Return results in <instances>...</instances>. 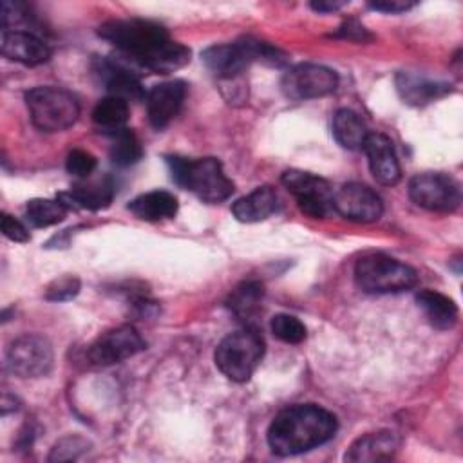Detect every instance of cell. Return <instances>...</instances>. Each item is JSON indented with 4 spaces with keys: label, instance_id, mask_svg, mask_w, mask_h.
Wrapping results in <instances>:
<instances>
[{
    "label": "cell",
    "instance_id": "obj_18",
    "mask_svg": "<svg viewBox=\"0 0 463 463\" xmlns=\"http://www.w3.org/2000/svg\"><path fill=\"white\" fill-rule=\"evenodd\" d=\"M2 54L24 65H40L49 60V45L31 31H2Z\"/></svg>",
    "mask_w": 463,
    "mask_h": 463
},
{
    "label": "cell",
    "instance_id": "obj_23",
    "mask_svg": "<svg viewBox=\"0 0 463 463\" xmlns=\"http://www.w3.org/2000/svg\"><path fill=\"white\" fill-rule=\"evenodd\" d=\"M416 302L430 326L436 329H450L458 322V306L452 298L432 289H421L416 293Z\"/></svg>",
    "mask_w": 463,
    "mask_h": 463
},
{
    "label": "cell",
    "instance_id": "obj_1",
    "mask_svg": "<svg viewBox=\"0 0 463 463\" xmlns=\"http://www.w3.org/2000/svg\"><path fill=\"white\" fill-rule=\"evenodd\" d=\"M98 34L118 49L116 61L136 74H168L190 61V49L174 42L166 29L152 20H109L98 27Z\"/></svg>",
    "mask_w": 463,
    "mask_h": 463
},
{
    "label": "cell",
    "instance_id": "obj_3",
    "mask_svg": "<svg viewBox=\"0 0 463 463\" xmlns=\"http://www.w3.org/2000/svg\"><path fill=\"white\" fill-rule=\"evenodd\" d=\"M204 65L219 80H237L251 61H262L271 67H282L288 61V56L260 40L251 36L241 38L233 43H219L203 51Z\"/></svg>",
    "mask_w": 463,
    "mask_h": 463
},
{
    "label": "cell",
    "instance_id": "obj_33",
    "mask_svg": "<svg viewBox=\"0 0 463 463\" xmlns=\"http://www.w3.org/2000/svg\"><path fill=\"white\" fill-rule=\"evenodd\" d=\"M0 226H2V233L14 241V242H27L31 239L27 228L14 217H11L9 213H2V221H0Z\"/></svg>",
    "mask_w": 463,
    "mask_h": 463
},
{
    "label": "cell",
    "instance_id": "obj_19",
    "mask_svg": "<svg viewBox=\"0 0 463 463\" xmlns=\"http://www.w3.org/2000/svg\"><path fill=\"white\" fill-rule=\"evenodd\" d=\"M400 449V436L392 430L367 432L356 438L347 449L345 461H387Z\"/></svg>",
    "mask_w": 463,
    "mask_h": 463
},
{
    "label": "cell",
    "instance_id": "obj_15",
    "mask_svg": "<svg viewBox=\"0 0 463 463\" xmlns=\"http://www.w3.org/2000/svg\"><path fill=\"white\" fill-rule=\"evenodd\" d=\"M116 194V184L112 177L103 175L99 179H81L80 183L72 184L69 192L58 194V201L67 208H83V210H103L107 208Z\"/></svg>",
    "mask_w": 463,
    "mask_h": 463
},
{
    "label": "cell",
    "instance_id": "obj_11",
    "mask_svg": "<svg viewBox=\"0 0 463 463\" xmlns=\"http://www.w3.org/2000/svg\"><path fill=\"white\" fill-rule=\"evenodd\" d=\"M338 87V74L317 63H300L284 72L280 89L289 99H313L335 92Z\"/></svg>",
    "mask_w": 463,
    "mask_h": 463
},
{
    "label": "cell",
    "instance_id": "obj_29",
    "mask_svg": "<svg viewBox=\"0 0 463 463\" xmlns=\"http://www.w3.org/2000/svg\"><path fill=\"white\" fill-rule=\"evenodd\" d=\"M271 333L284 344H300L306 338V326L291 315L279 313L271 318Z\"/></svg>",
    "mask_w": 463,
    "mask_h": 463
},
{
    "label": "cell",
    "instance_id": "obj_24",
    "mask_svg": "<svg viewBox=\"0 0 463 463\" xmlns=\"http://www.w3.org/2000/svg\"><path fill=\"white\" fill-rule=\"evenodd\" d=\"M333 136L347 150H362L369 130L364 119L351 109H338L333 116Z\"/></svg>",
    "mask_w": 463,
    "mask_h": 463
},
{
    "label": "cell",
    "instance_id": "obj_4",
    "mask_svg": "<svg viewBox=\"0 0 463 463\" xmlns=\"http://www.w3.org/2000/svg\"><path fill=\"white\" fill-rule=\"evenodd\" d=\"M166 163L172 179L204 203L226 201L235 190L233 181L224 174V168L217 157L188 159L170 156L166 157Z\"/></svg>",
    "mask_w": 463,
    "mask_h": 463
},
{
    "label": "cell",
    "instance_id": "obj_28",
    "mask_svg": "<svg viewBox=\"0 0 463 463\" xmlns=\"http://www.w3.org/2000/svg\"><path fill=\"white\" fill-rule=\"evenodd\" d=\"M67 208L58 199H31L25 206V219L33 228H47L65 219Z\"/></svg>",
    "mask_w": 463,
    "mask_h": 463
},
{
    "label": "cell",
    "instance_id": "obj_10",
    "mask_svg": "<svg viewBox=\"0 0 463 463\" xmlns=\"http://www.w3.org/2000/svg\"><path fill=\"white\" fill-rule=\"evenodd\" d=\"M280 181L288 192L293 194L300 212L306 215L324 219L333 212V190L326 179L291 168L282 174Z\"/></svg>",
    "mask_w": 463,
    "mask_h": 463
},
{
    "label": "cell",
    "instance_id": "obj_16",
    "mask_svg": "<svg viewBox=\"0 0 463 463\" xmlns=\"http://www.w3.org/2000/svg\"><path fill=\"white\" fill-rule=\"evenodd\" d=\"M367 156L373 177L385 186L396 184L402 177L400 163L392 146V141L380 132H369L362 148Z\"/></svg>",
    "mask_w": 463,
    "mask_h": 463
},
{
    "label": "cell",
    "instance_id": "obj_5",
    "mask_svg": "<svg viewBox=\"0 0 463 463\" xmlns=\"http://www.w3.org/2000/svg\"><path fill=\"white\" fill-rule=\"evenodd\" d=\"M264 356V340L260 333L246 326L226 335L215 349V365L232 382H246L255 373Z\"/></svg>",
    "mask_w": 463,
    "mask_h": 463
},
{
    "label": "cell",
    "instance_id": "obj_25",
    "mask_svg": "<svg viewBox=\"0 0 463 463\" xmlns=\"http://www.w3.org/2000/svg\"><path fill=\"white\" fill-rule=\"evenodd\" d=\"M262 297H264V286L260 282L244 280L235 289H232L226 300V306L241 322H248L259 313Z\"/></svg>",
    "mask_w": 463,
    "mask_h": 463
},
{
    "label": "cell",
    "instance_id": "obj_8",
    "mask_svg": "<svg viewBox=\"0 0 463 463\" xmlns=\"http://www.w3.org/2000/svg\"><path fill=\"white\" fill-rule=\"evenodd\" d=\"M409 197L420 208L430 212H454L461 203L459 183L441 172H423L411 179Z\"/></svg>",
    "mask_w": 463,
    "mask_h": 463
},
{
    "label": "cell",
    "instance_id": "obj_9",
    "mask_svg": "<svg viewBox=\"0 0 463 463\" xmlns=\"http://www.w3.org/2000/svg\"><path fill=\"white\" fill-rule=\"evenodd\" d=\"M54 354L47 338L40 335H22L5 351L7 369L20 378H40L52 369Z\"/></svg>",
    "mask_w": 463,
    "mask_h": 463
},
{
    "label": "cell",
    "instance_id": "obj_22",
    "mask_svg": "<svg viewBox=\"0 0 463 463\" xmlns=\"http://www.w3.org/2000/svg\"><path fill=\"white\" fill-rule=\"evenodd\" d=\"M177 199L166 190H152L128 203V210L141 221H163L177 213Z\"/></svg>",
    "mask_w": 463,
    "mask_h": 463
},
{
    "label": "cell",
    "instance_id": "obj_14",
    "mask_svg": "<svg viewBox=\"0 0 463 463\" xmlns=\"http://www.w3.org/2000/svg\"><path fill=\"white\" fill-rule=\"evenodd\" d=\"M186 96V83L181 80L163 81L146 92V114L154 128H165L179 112Z\"/></svg>",
    "mask_w": 463,
    "mask_h": 463
},
{
    "label": "cell",
    "instance_id": "obj_20",
    "mask_svg": "<svg viewBox=\"0 0 463 463\" xmlns=\"http://www.w3.org/2000/svg\"><path fill=\"white\" fill-rule=\"evenodd\" d=\"M396 90L405 103L421 107L449 94L450 85L445 81L427 80L425 76L403 71L396 74Z\"/></svg>",
    "mask_w": 463,
    "mask_h": 463
},
{
    "label": "cell",
    "instance_id": "obj_17",
    "mask_svg": "<svg viewBox=\"0 0 463 463\" xmlns=\"http://www.w3.org/2000/svg\"><path fill=\"white\" fill-rule=\"evenodd\" d=\"M99 80L105 83L109 96H116L128 101H141L146 98V92L137 78V74L116 60H98L94 67Z\"/></svg>",
    "mask_w": 463,
    "mask_h": 463
},
{
    "label": "cell",
    "instance_id": "obj_31",
    "mask_svg": "<svg viewBox=\"0 0 463 463\" xmlns=\"http://www.w3.org/2000/svg\"><path fill=\"white\" fill-rule=\"evenodd\" d=\"M80 279L74 275H61L45 288V298L51 302H65L80 293Z\"/></svg>",
    "mask_w": 463,
    "mask_h": 463
},
{
    "label": "cell",
    "instance_id": "obj_26",
    "mask_svg": "<svg viewBox=\"0 0 463 463\" xmlns=\"http://www.w3.org/2000/svg\"><path fill=\"white\" fill-rule=\"evenodd\" d=\"M127 119H128V103L116 96H105L96 103L92 110L94 125L99 130L109 134H114L125 128Z\"/></svg>",
    "mask_w": 463,
    "mask_h": 463
},
{
    "label": "cell",
    "instance_id": "obj_35",
    "mask_svg": "<svg viewBox=\"0 0 463 463\" xmlns=\"http://www.w3.org/2000/svg\"><path fill=\"white\" fill-rule=\"evenodd\" d=\"M414 2H405V0H376V2H369V7L374 11H382V13H403L411 7H414Z\"/></svg>",
    "mask_w": 463,
    "mask_h": 463
},
{
    "label": "cell",
    "instance_id": "obj_12",
    "mask_svg": "<svg viewBox=\"0 0 463 463\" xmlns=\"http://www.w3.org/2000/svg\"><path fill=\"white\" fill-rule=\"evenodd\" d=\"M145 347L146 344L137 329L130 324H125L99 335L90 344L87 356L92 365L109 367L141 353Z\"/></svg>",
    "mask_w": 463,
    "mask_h": 463
},
{
    "label": "cell",
    "instance_id": "obj_30",
    "mask_svg": "<svg viewBox=\"0 0 463 463\" xmlns=\"http://www.w3.org/2000/svg\"><path fill=\"white\" fill-rule=\"evenodd\" d=\"M89 447V441L81 436H65L54 443L49 454V461H69L76 459L81 452H85Z\"/></svg>",
    "mask_w": 463,
    "mask_h": 463
},
{
    "label": "cell",
    "instance_id": "obj_13",
    "mask_svg": "<svg viewBox=\"0 0 463 463\" xmlns=\"http://www.w3.org/2000/svg\"><path fill=\"white\" fill-rule=\"evenodd\" d=\"M333 212L354 222H374L383 213V203L367 184L345 183L333 192Z\"/></svg>",
    "mask_w": 463,
    "mask_h": 463
},
{
    "label": "cell",
    "instance_id": "obj_6",
    "mask_svg": "<svg viewBox=\"0 0 463 463\" xmlns=\"http://www.w3.org/2000/svg\"><path fill=\"white\" fill-rule=\"evenodd\" d=\"M354 280L365 293H400L418 284V273L398 259L369 253L356 262Z\"/></svg>",
    "mask_w": 463,
    "mask_h": 463
},
{
    "label": "cell",
    "instance_id": "obj_34",
    "mask_svg": "<svg viewBox=\"0 0 463 463\" xmlns=\"http://www.w3.org/2000/svg\"><path fill=\"white\" fill-rule=\"evenodd\" d=\"M335 36H340V38H347V40H356V42H365V40H371L373 36L367 33V29L364 25H360L356 20H347L344 22L338 31L335 33Z\"/></svg>",
    "mask_w": 463,
    "mask_h": 463
},
{
    "label": "cell",
    "instance_id": "obj_32",
    "mask_svg": "<svg viewBox=\"0 0 463 463\" xmlns=\"http://www.w3.org/2000/svg\"><path fill=\"white\" fill-rule=\"evenodd\" d=\"M65 168L71 175L80 177V179H87L94 168H96V157L81 148H74L69 152L67 159H65Z\"/></svg>",
    "mask_w": 463,
    "mask_h": 463
},
{
    "label": "cell",
    "instance_id": "obj_21",
    "mask_svg": "<svg viewBox=\"0 0 463 463\" xmlns=\"http://www.w3.org/2000/svg\"><path fill=\"white\" fill-rule=\"evenodd\" d=\"M279 210V195L271 186H259L237 199L232 212L241 222H260Z\"/></svg>",
    "mask_w": 463,
    "mask_h": 463
},
{
    "label": "cell",
    "instance_id": "obj_36",
    "mask_svg": "<svg viewBox=\"0 0 463 463\" xmlns=\"http://www.w3.org/2000/svg\"><path fill=\"white\" fill-rule=\"evenodd\" d=\"M345 2H311V7L318 13H329V11H336L340 7H344Z\"/></svg>",
    "mask_w": 463,
    "mask_h": 463
},
{
    "label": "cell",
    "instance_id": "obj_27",
    "mask_svg": "<svg viewBox=\"0 0 463 463\" xmlns=\"http://www.w3.org/2000/svg\"><path fill=\"white\" fill-rule=\"evenodd\" d=\"M109 156L114 165L130 166L141 159L143 148H141L137 136L130 128H121V130L110 134Z\"/></svg>",
    "mask_w": 463,
    "mask_h": 463
},
{
    "label": "cell",
    "instance_id": "obj_2",
    "mask_svg": "<svg viewBox=\"0 0 463 463\" xmlns=\"http://www.w3.org/2000/svg\"><path fill=\"white\" fill-rule=\"evenodd\" d=\"M336 418L315 403L282 409L268 429V445L277 456H295L329 441L336 432Z\"/></svg>",
    "mask_w": 463,
    "mask_h": 463
},
{
    "label": "cell",
    "instance_id": "obj_7",
    "mask_svg": "<svg viewBox=\"0 0 463 463\" xmlns=\"http://www.w3.org/2000/svg\"><path fill=\"white\" fill-rule=\"evenodd\" d=\"M31 121L42 132H61L72 127L80 116L78 99L61 87H34L25 94Z\"/></svg>",
    "mask_w": 463,
    "mask_h": 463
}]
</instances>
